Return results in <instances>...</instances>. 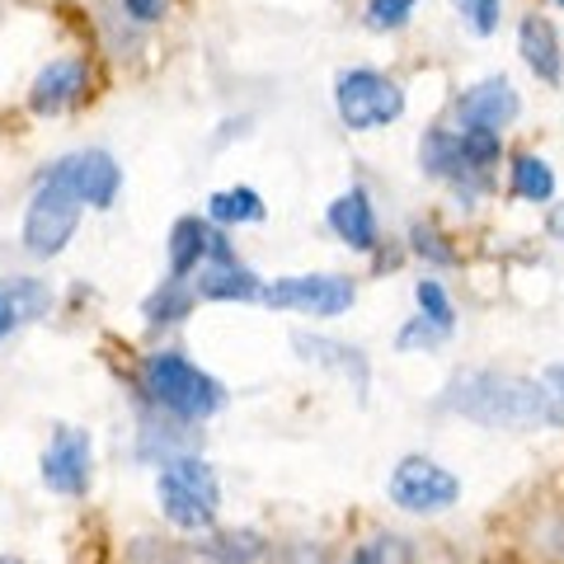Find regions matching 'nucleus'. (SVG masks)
<instances>
[{
    "label": "nucleus",
    "instance_id": "obj_1",
    "mask_svg": "<svg viewBox=\"0 0 564 564\" xmlns=\"http://www.w3.org/2000/svg\"><path fill=\"white\" fill-rule=\"evenodd\" d=\"M437 410L485 423V429H551V423H564V410L541 381L489 372V367L456 372L437 395Z\"/></svg>",
    "mask_w": 564,
    "mask_h": 564
},
{
    "label": "nucleus",
    "instance_id": "obj_2",
    "mask_svg": "<svg viewBox=\"0 0 564 564\" xmlns=\"http://www.w3.org/2000/svg\"><path fill=\"white\" fill-rule=\"evenodd\" d=\"M141 391L174 419H207L226 404V386L207 377L198 362H188L184 352H151L141 367Z\"/></svg>",
    "mask_w": 564,
    "mask_h": 564
},
{
    "label": "nucleus",
    "instance_id": "obj_3",
    "mask_svg": "<svg viewBox=\"0 0 564 564\" xmlns=\"http://www.w3.org/2000/svg\"><path fill=\"white\" fill-rule=\"evenodd\" d=\"M155 494H161V508L174 527H188V532H198V527H212L221 508V489H217V475L203 456H170L155 475Z\"/></svg>",
    "mask_w": 564,
    "mask_h": 564
},
{
    "label": "nucleus",
    "instance_id": "obj_4",
    "mask_svg": "<svg viewBox=\"0 0 564 564\" xmlns=\"http://www.w3.org/2000/svg\"><path fill=\"white\" fill-rule=\"evenodd\" d=\"M80 207H85L80 193L70 188V180H66L57 165H52L43 174L39 193H33L29 212H24V250L39 254V259L62 254L66 240L76 236V226H80Z\"/></svg>",
    "mask_w": 564,
    "mask_h": 564
},
{
    "label": "nucleus",
    "instance_id": "obj_5",
    "mask_svg": "<svg viewBox=\"0 0 564 564\" xmlns=\"http://www.w3.org/2000/svg\"><path fill=\"white\" fill-rule=\"evenodd\" d=\"M334 104H339L344 128L372 132V128H391V122L404 113V90L391 76H381V70L348 66L344 76L334 80Z\"/></svg>",
    "mask_w": 564,
    "mask_h": 564
},
{
    "label": "nucleus",
    "instance_id": "obj_6",
    "mask_svg": "<svg viewBox=\"0 0 564 564\" xmlns=\"http://www.w3.org/2000/svg\"><path fill=\"white\" fill-rule=\"evenodd\" d=\"M386 494H391V503L404 508V513L429 518V513H447L462 499V480L447 466L429 462V456H404V462H395L391 480H386Z\"/></svg>",
    "mask_w": 564,
    "mask_h": 564
},
{
    "label": "nucleus",
    "instance_id": "obj_7",
    "mask_svg": "<svg viewBox=\"0 0 564 564\" xmlns=\"http://www.w3.org/2000/svg\"><path fill=\"white\" fill-rule=\"evenodd\" d=\"M269 306H282V311H306V315H344L358 302V282L344 278V273H302V278H282V282H269L259 292Z\"/></svg>",
    "mask_w": 564,
    "mask_h": 564
},
{
    "label": "nucleus",
    "instance_id": "obj_8",
    "mask_svg": "<svg viewBox=\"0 0 564 564\" xmlns=\"http://www.w3.org/2000/svg\"><path fill=\"white\" fill-rule=\"evenodd\" d=\"M259 292H263L259 278L236 259L231 240H226L221 231H212L207 254L198 263V296H207V302H254Z\"/></svg>",
    "mask_w": 564,
    "mask_h": 564
},
{
    "label": "nucleus",
    "instance_id": "obj_9",
    "mask_svg": "<svg viewBox=\"0 0 564 564\" xmlns=\"http://www.w3.org/2000/svg\"><path fill=\"white\" fill-rule=\"evenodd\" d=\"M90 470H95V452H90V437L80 429H57L52 443L43 452V485L62 499H80L90 489Z\"/></svg>",
    "mask_w": 564,
    "mask_h": 564
},
{
    "label": "nucleus",
    "instance_id": "obj_10",
    "mask_svg": "<svg viewBox=\"0 0 564 564\" xmlns=\"http://www.w3.org/2000/svg\"><path fill=\"white\" fill-rule=\"evenodd\" d=\"M419 165L429 170L433 180L452 184L456 193H462V198H480L485 184H489V174L470 170V161L462 155V147H456V137H452V132H437V128L423 132V141H419Z\"/></svg>",
    "mask_w": 564,
    "mask_h": 564
},
{
    "label": "nucleus",
    "instance_id": "obj_11",
    "mask_svg": "<svg viewBox=\"0 0 564 564\" xmlns=\"http://www.w3.org/2000/svg\"><path fill=\"white\" fill-rule=\"evenodd\" d=\"M518 113H522V99L503 76H489L480 85H470V90L456 99V118H462V128H480V132H499Z\"/></svg>",
    "mask_w": 564,
    "mask_h": 564
},
{
    "label": "nucleus",
    "instance_id": "obj_12",
    "mask_svg": "<svg viewBox=\"0 0 564 564\" xmlns=\"http://www.w3.org/2000/svg\"><path fill=\"white\" fill-rule=\"evenodd\" d=\"M57 170L70 180V188L80 193V203H95V207H113L118 188H122V170L109 151H76V155H62Z\"/></svg>",
    "mask_w": 564,
    "mask_h": 564
},
{
    "label": "nucleus",
    "instance_id": "obj_13",
    "mask_svg": "<svg viewBox=\"0 0 564 564\" xmlns=\"http://www.w3.org/2000/svg\"><path fill=\"white\" fill-rule=\"evenodd\" d=\"M85 85H90V66L76 62V57H57L39 70V80H33V90H29V104H33V113H62L85 95Z\"/></svg>",
    "mask_w": 564,
    "mask_h": 564
},
{
    "label": "nucleus",
    "instance_id": "obj_14",
    "mask_svg": "<svg viewBox=\"0 0 564 564\" xmlns=\"http://www.w3.org/2000/svg\"><path fill=\"white\" fill-rule=\"evenodd\" d=\"M518 52H522V62L532 66V76H541L545 85L564 80V52H560V33H555L551 20L527 14V20L518 24Z\"/></svg>",
    "mask_w": 564,
    "mask_h": 564
},
{
    "label": "nucleus",
    "instance_id": "obj_15",
    "mask_svg": "<svg viewBox=\"0 0 564 564\" xmlns=\"http://www.w3.org/2000/svg\"><path fill=\"white\" fill-rule=\"evenodd\" d=\"M296 352H302L306 362L315 367H329V372H344L352 386H358V395H367V386H372V372H367V352L352 348V344H339V339H321V334H296Z\"/></svg>",
    "mask_w": 564,
    "mask_h": 564
},
{
    "label": "nucleus",
    "instance_id": "obj_16",
    "mask_svg": "<svg viewBox=\"0 0 564 564\" xmlns=\"http://www.w3.org/2000/svg\"><path fill=\"white\" fill-rule=\"evenodd\" d=\"M329 231L339 236L344 245H352V250H377V212H372V203H367V193L362 188H352V193H344V198H334V207H329Z\"/></svg>",
    "mask_w": 564,
    "mask_h": 564
},
{
    "label": "nucleus",
    "instance_id": "obj_17",
    "mask_svg": "<svg viewBox=\"0 0 564 564\" xmlns=\"http://www.w3.org/2000/svg\"><path fill=\"white\" fill-rule=\"evenodd\" d=\"M207 236H212V226L203 217H180L174 221V231H170V278L174 282L198 273V263L207 254Z\"/></svg>",
    "mask_w": 564,
    "mask_h": 564
},
{
    "label": "nucleus",
    "instance_id": "obj_18",
    "mask_svg": "<svg viewBox=\"0 0 564 564\" xmlns=\"http://www.w3.org/2000/svg\"><path fill=\"white\" fill-rule=\"evenodd\" d=\"M207 217L212 221H221V226H240V221H263V198L254 188H221V193H212L207 198Z\"/></svg>",
    "mask_w": 564,
    "mask_h": 564
},
{
    "label": "nucleus",
    "instance_id": "obj_19",
    "mask_svg": "<svg viewBox=\"0 0 564 564\" xmlns=\"http://www.w3.org/2000/svg\"><path fill=\"white\" fill-rule=\"evenodd\" d=\"M513 193L527 203H551L555 198V174L541 155H518L513 161Z\"/></svg>",
    "mask_w": 564,
    "mask_h": 564
},
{
    "label": "nucleus",
    "instance_id": "obj_20",
    "mask_svg": "<svg viewBox=\"0 0 564 564\" xmlns=\"http://www.w3.org/2000/svg\"><path fill=\"white\" fill-rule=\"evenodd\" d=\"M188 306H193V296L184 292V282L170 278L165 288L147 302V321H151V325H174V321H184V315H188Z\"/></svg>",
    "mask_w": 564,
    "mask_h": 564
},
{
    "label": "nucleus",
    "instance_id": "obj_21",
    "mask_svg": "<svg viewBox=\"0 0 564 564\" xmlns=\"http://www.w3.org/2000/svg\"><path fill=\"white\" fill-rule=\"evenodd\" d=\"M456 147H462L470 170H480V174H489L494 165H499V155H503L499 132H480V128H466L462 137H456Z\"/></svg>",
    "mask_w": 564,
    "mask_h": 564
},
{
    "label": "nucleus",
    "instance_id": "obj_22",
    "mask_svg": "<svg viewBox=\"0 0 564 564\" xmlns=\"http://www.w3.org/2000/svg\"><path fill=\"white\" fill-rule=\"evenodd\" d=\"M414 302H419V315H423V321H433V325H443V329H456V306L447 302L443 282L423 278L419 288H414Z\"/></svg>",
    "mask_w": 564,
    "mask_h": 564
},
{
    "label": "nucleus",
    "instance_id": "obj_23",
    "mask_svg": "<svg viewBox=\"0 0 564 564\" xmlns=\"http://www.w3.org/2000/svg\"><path fill=\"white\" fill-rule=\"evenodd\" d=\"M414 6H419V0H367V29L391 33L400 24H410Z\"/></svg>",
    "mask_w": 564,
    "mask_h": 564
},
{
    "label": "nucleus",
    "instance_id": "obj_24",
    "mask_svg": "<svg viewBox=\"0 0 564 564\" xmlns=\"http://www.w3.org/2000/svg\"><path fill=\"white\" fill-rule=\"evenodd\" d=\"M452 339V329H443V325H433V321H410L400 334H395V348L400 352H414V348H437V344H447Z\"/></svg>",
    "mask_w": 564,
    "mask_h": 564
},
{
    "label": "nucleus",
    "instance_id": "obj_25",
    "mask_svg": "<svg viewBox=\"0 0 564 564\" xmlns=\"http://www.w3.org/2000/svg\"><path fill=\"white\" fill-rule=\"evenodd\" d=\"M452 6L466 20V29L480 33V39H489V33L499 29V0H452Z\"/></svg>",
    "mask_w": 564,
    "mask_h": 564
},
{
    "label": "nucleus",
    "instance_id": "obj_26",
    "mask_svg": "<svg viewBox=\"0 0 564 564\" xmlns=\"http://www.w3.org/2000/svg\"><path fill=\"white\" fill-rule=\"evenodd\" d=\"M6 292H10L14 311H20V321H33V315H43V311H47V288H43V282L20 278V282H10Z\"/></svg>",
    "mask_w": 564,
    "mask_h": 564
},
{
    "label": "nucleus",
    "instance_id": "obj_27",
    "mask_svg": "<svg viewBox=\"0 0 564 564\" xmlns=\"http://www.w3.org/2000/svg\"><path fill=\"white\" fill-rule=\"evenodd\" d=\"M212 555H217L221 564H254V560L263 555V545H259V536L231 532V536H221L217 545H212Z\"/></svg>",
    "mask_w": 564,
    "mask_h": 564
},
{
    "label": "nucleus",
    "instance_id": "obj_28",
    "mask_svg": "<svg viewBox=\"0 0 564 564\" xmlns=\"http://www.w3.org/2000/svg\"><path fill=\"white\" fill-rule=\"evenodd\" d=\"M165 6H170V0H122V10H128L137 24H155L165 14Z\"/></svg>",
    "mask_w": 564,
    "mask_h": 564
},
{
    "label": "nucleus",
    "instance_id": "obj_29",
    "mask_svg": "<svg viewBox=\"0 0 564 564\" xmlns=\"http://www.w3.org/2000/svg\"><path fill=\"white\" fill-rule=\"evenodd\" d=\"M414 240H419V254L423 259H437V263H452V250H443V240H437L429 226H414Z\"/></svg>",
    "mask_w": 564,
    "mask_h": 564
},
{
    "label": "nucleus",
    "instance_id": "obj_30",
    "mask_svg": "<svg viewBox=\"0 0 564 564\" xmlns=\"http://www.w3.org/2000/svg\"><path fill=\"white\" fill-rule=\"evenodd\" d=\"M348 564H391V541H367Z\"/></svg>",
    "mask_w": 564,
    "mask_h": 564
},
{
    "label": "nucleus",
    "instance_id": "obj_31",
    "mask_svg": "<svg viewBox=\"0 0 564 564\" xmlns=\"http://www.w3.org/2000/svg\"><path fill=\"white\" fill-rule=\"evenodd\" d=\"M14 325H24V321H20V311H14V302H10V292H6V288H0V339H6V334H10Z\"/></svg>",
    "mask_w": 564,
    "mask_h": 564
},
{
    "label": "nucleus",
    "instance_id": "obj_32",
    "mask_svg": "<svg viewBox=\"0 0 564 564\" xmlns=\"http://www.w3.org/2000/svg\"><path fill=\"white\" fill-rule=\"evenodd\" d=\"M545 391H551L555 395V404H560V410H564V362H555V367H545Z\"/></svg>",
    "mask_w": 564,
    "mask_h": 564
},
{
    "label": "nucleus",
    "instance_id": "obj_33",
    "mask_svg": "<svg viewBox=\"0 0 564 564\" xmlns=\"http://www.w3.org/2000/svg\"><path fill=\"white\" fill-rule=\"evenodd\" d=\"M545 231H551L555 240H564V203H555L551 212H545Z\"/></svg>",
    "mask_w": 564,
    "mask_h": 564
},
{
    "label": "nucleus",
    "instance_id": "obj_34",
    "mask_svg": "<svg viewBox=\"0 0 564 564\" xmlns=\"http://www.w3.org/2000/svg\"><path fill=\"white\" fill-rule=\"evenodd\" d=\"M0 564H20V560H0Z\"/></svg>",
    "mask_w": 564,
    "mask_h": 564
},
{
    "label": "nucleus",
    "instance_id": "obj_35",
    "mask_svg": "<svg viewBox=\"0 0 564 564\" xmlns=\"http://www.w3.org/2000/svg\"><path fill=\"white\" fill-rule=\"evenodd\" d=\"M555 6H564V0H555Z\"/></svg>",
    "mask_w": 564,
    "mask_h": 564
}]
</instances>
